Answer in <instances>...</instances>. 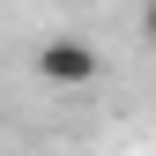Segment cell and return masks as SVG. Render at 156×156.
<instances>
[{
	"label": "cell",
	"instance_id": "1",
	"mask_svg": "<svg viewBox=\"0 0 156 156\" xmlns=\"http://www.w3.org/2000/svg\"><path fill=\"white\" fill-rule=\"evenodd\" d=\"M37 74L60 82V89H82V82L104 74V60H97V45H82V37H52V45L37 52Z\"/></svg>",
	"mask_w": 156,
	"mask_h": 156
},
{
	"label": "cell",
	"instance_id": "2",
	"mask_svg": "<svg viewBox=\"0 0 156 156\" xmlns=\"http://www.w3.org/2000/svg\"><path fill=\"white\" fill-rule=\"evenodd\" d=\"M141 30H149V37H156V0H149V8H141Z\"/></svg>",
	"mask_w": 156,
	"mask_h": 156
}]
</instances>
